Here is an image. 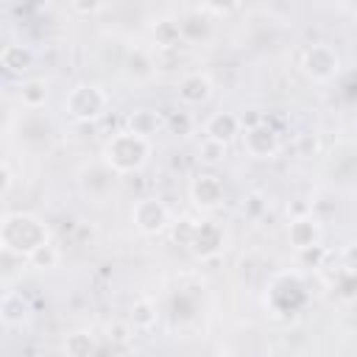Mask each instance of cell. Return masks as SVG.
Instances as JSON below:
<instances>
[{
  "label": "cell",
  "mask_w": 357,
  "mask_h": 357,
  "mask_svg": "<svg viewBox=\"0 0 357 357\" xmlns=\"http://www.w3.org/2000/svg\"><path fill=\"white\" fill-rule=\"evenodd\" d=\"M153 33H159V45H162V47H173V45L178 42V36H181V25L162 20V22L153 28Z\"/></svg>",
  "instance_id": "19"
},
{
  "label": "cell",
  "mask_w": 357,
  "mask_h": 357,
  "mask_svg": "<svg viewBox=\"0 0 357 357\" xmlns=\"http://www.w3.org/2000/svg\"><path fill=\"white\" fill-rule=\"evenodd\" d=\"M190 198L198 209H218L226 198V187L223 178L215 173H201L195 176V181L190 184Z\"/></svg>",
  "instance_id": "6"
},
{
  "label": "cell",
  "mask_w": 357,
  "mask_h": 357,
  "mask_svg": "<svg viewBox=\"0 0 357 357\" xmlns=\"http://www.w3.org/2000/svg\"><path fill=\"white\" fill-rule=\"evenodd\" d=\"M92 349H95V343H92V337L86 332H73L64 340V354L67 357H89Z\"/></svg>",
  "instance_id": "16"
},
{
  "label": "cell",
  "mask_w": 357,
  "mask_h": 357,
  "mask_svg": "<svg viewBox=\"0 0 357 357\" xmlns=\"http://www.w3.org/2000/svg\"><path fill=\"white\" fill-rule=\"evenodd\" d=\"M131 220L142 234H159L167 226L170 215H167V206L159 198H139L131 209Z\"/></svg>",
  "instance_id": "5"
},
{
  "label": "cell",
  "mask_w": 357,
  "mask_h": 357,
  "mask_svg": "<svg viewBox=\"0 0 357 357\" xmlns=\"http://www.w3.org/2000/svg\"><path fill=\"white\" fill-rule=\"evenodd\" d=\"M301 70L312 78V81H329L337 75L340 70V56L335 53V47L318 42V45H310L301 56Z\"/></svg>",
  "instance_id": "4"
},
{
  "label": "cell",
  "mask_w": 357,
  "mask_h": 357,
  "mask_svg": "<svg viewBox=\"0 0 357 357\" xmlns=\"http://www.w3.org/2000/svg\"><path fill=\"white\" fill-rule=\"evenodd\" d=\"M131 324L137 329H151L156 324V310H153V304L148 298L134 301V307H131Z\"/></svg>",
  "instance_id": "17"
},
{
  "label": "cell",
  "mask_w": 357,
  "mask_h": 357,
  "mask_svg": "<svg viewBox=\"0 0 357 357\" xmlns=\"http://www.w3.org/2000/svg\"><path fill=\"white\" fill-rule=\"evenodd\" d=\"M243 148L254 159H271L279 151V137L273 128H268V123H257L243 131Z\"/></svg>",
  "instance_id": "7"
},
{
  "label": "cell",
  "mask_w": 357,
  "mask_h": 357,
  "mask_svg": "<svg viewBox=\"0 0 357 357\" xmlns=\"http://www.w3.org/2000/svg\"><path fill=\"white\" fill-rule=\"evenodd\" d=\"M106 103L109 98L98 84H75L64 98V112L78 123H89L103 114Z\"/></svg>",
  "instance_id": "3"
},
{
  "label": "cell",
  "mask_w": 357,
  "mask_h": 357,
  "mask_svg": "<svg viewBox=\"0 0 357 357\" xmlns=\"http://www.w3.org/2000/svg\"><path fill=\"white\" fill-rule=\"evenodd\" d=\"M148 156H151V139L131 131H117L103 148V159L112 173H134L148 162Z\"/></svg>",
  "instance_id": "2"
},
{
  "label": "cell",
  "mask_w": 357,
  "mask_h": 357,
  "mask_svg": "<svg viewBox=\"0 0 357 357\" xmlns=\"http://www.w3.org/2000/svg\"><path fill=\"white\" fill-rule=\"evenodd\" d=\"M220 243H223L220 229H218L212 220H204L201 226H195V234H192V243H190V245L195 248L198 257H209V254L218 251Z\"/></svg>",
  "instance_id": "12"
},
{
  "label": "cell",
  "mask_w": 357,
  "mask_h": 357,
  "mask_svg": "<svg viewBox=\"0 0 357 357\" xmlns=\"http://www.w3.org/2000/svg\"><path fill=\"white\" fill-rule=\"evenodd\" d=\"M204 131H206V139L226 145L231 137H237L243 131V123H240V114H234V112H215L204 123Z\"/></svg>",
  "instance_id": "9"
},
{
  "label": "cell",
  "mask_w": 357,
  "mask_h": 357,
  "mask_svg": "<svg viewBox=\"0 0 357 357\" xmlns=\"http://www.w3.org/2000/svg\"><path fill=\"white\" fill-rule=\"evenodd\" d=\"M0 318L3 324L11 329V326H22L28 318H31V304L22 293L17 290H6L3 293V301H0Z\"/></svg>",
  "instance_id": "10"
},
{
  "label": "cell",
  "mask_w": 357,
  "mask_h": 357,
  "mask_svg": "<svg viewBox=\"0 0 357 357\" xmlns=\"http://www.w3.org/2000/svg\"><path fill=\"white\" fill-rule=\"evenodd\" d=\"M212 98V81L206 73H190L178 81V100L187 106H201Z\"/></svg>",
  "instance_id": "8"
},
{
  "label": "cell",
  "mask_w": 357,
  "mask_h": 357,
  "mask_svg": "<svg viewBox=\"0 0 357 357\" xmlns=\"http://www.w3.org/2000/svg\"><path fill=\"white\" fill-rule=\"evenodd\" d=\"M20 100H22V106H28V109L45 106V100H47V84H45L42 78L25 81V84L20 86Z\"/></svg>",
  "instance_id": "15"
},
{
  "label": "cell",
  "mask_w": 357,
  "mask_h": 357,
  "mask_svg": "<svg viewBox=\"0 0 357 357\" xmlns=\"http://www.w3.org/2000/svg\"><path fill=\"white\" fill-rule=\"evenodd\" d=\"M287 237L290 243L298 248V251H310L318 245V237H321V226L315 218H296L287 229Z\"/></svg>",
  "instance_id": "11"
},
{
  "label": "cell",
  "mask_w": 357,
  "mask_h": 357,
  "mask_svg": "<svg viewBox=\"0 0 357 357\" xmlns=\"http://www.w3.org/2000/svg\"><path fill=\"white\" fill-rule=\"evenodd\" d=\"M0 240H3V248L11 251V254H20V257H31L39 245L50 243L47 240V226L31 215V212H8L0 223Z\"/></svg>",
  "instance_id": "1"
},
{
  "label": "cell",
  "mask_w": 357,
  "mask_h": 357,
  "mask_svg": "<svg viewBox=\"0 0 357 357\" xmlns=\"http://www.w3.org/2000/svg\"><path fill=\"white\" fill-rule=\"evenodd\" d=\"M198 153H201V159H204L206 165H218V162L226 156V145H223V142H215V139H204Z\"/></svg>",
  "instance_id": "20"
},
{
  "label": "cell",
  "mask_w": 357,
  "mask_h": 357,
  "mask_svg": "<svg viewBox=\"0 0 357 357\" xmlns=\"http://www.w3.org/2000/svg\"><path fill=\"white\" fill-rule=\"evenodd\" d=\"M31 61H33V53L25 47V45H6L3 50H0V64L8 70V73H25L28 67H31Z\"/></svg>",
  "instance_id": "14"
},
{
  "label": "cell",
  "mask_w": 357,
  "mask_h": 357,
  "mask_svg": "<svg viewBox=\"0 0 357 357\" xmlns=\"http://www.w3.org/2000/svg\"><path fill=\"white\" fill-rule=\"evenodd\" d=\"M59 259H61V254H59V248L53 245V243H45V245H39L31 257H28V262L33 265V268H56L59 265Z\"/></svg>",
  "instance_id": "18"
},
{
  "label": "cell",
  "mask_w": 357,
  "mask_h": 357,
  "mask_svg": "<svg viewBox=\"0 0 357 357\" xmlns=\"http://www.w3.org/2000/svg\"><path fill=\"white\" fill-rule=\"evenodd\" d=\"M162 126H165V117L153 109H137L134 114H128V131L145 139H151V134H156Z\"/></svg>",
  "instance_id": "13"
}]
</instances>
